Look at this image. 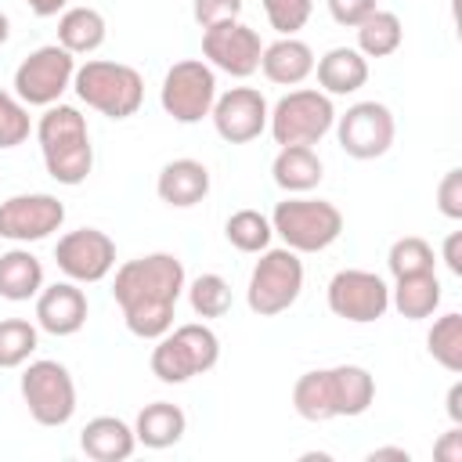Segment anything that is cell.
Here are the masks:
<instances>
[{
  "mask_svg": "<svg viewBox=\"0 0 462 462\" xmlns=\"http://www.w3.org/2000/svg\"><path fill=\"white\" fill-rule=\"evenodd\" d=\"M271 227L285 242V249H292V253H321L343 235V213H339V206H332L325 199L289 195L285 202L274 206Z\"/></svg>",
  "mask_w": 462,
  "mask_h": 462,
  "instance_id": "obj_5",
  "label": "cell"
},
{
  "mask_svg": "<svg viewBox=\"0 0 462 462\" xmlns=\"http://www.w3.org/2000/svg\"><path fill=\"white\" fill-rule=\"evenodd\" d=\"M43 289V263L29 249L0 253V296L11 303H25Z\"/></svg>",
  "mask_w": 462,
  "mask_h": 462,
  "instance_id": "obj_25",
  "label": "cell"
},
{
  "mask_svg": "<svg viewBox=\"0 0 462 462\" xmlns=\"http://www.w3.org/2000/svg\"><path fill=\"white\" fill-rule=\"evenodd\" d=\"M271 217H263L260 209H235L224 224V238L238 249V253H263L271 245Z\"/></svg>",
  "mask_w": 462,
  "mask_h": 462,
  "instance_id": "obj_31",
  "label": "cell"
},
{
  "mask_svg": "<svg viewBox=\"0 0 462 462\" xmlns=\"http://www.w3.org/2000/svg\"><path fill=\"white\" fill-rule=\"evenodd\" d=\"M390 307L408 318V321H422V318H433V310L440 307V282L433 271H422V274H404L397 278V285L390 289Z\"/></svg>",
  "mask_w": 462,
  "mask_h": 462,
  "instance_id": "obj_26",
  "label": "cell"
},
{
  "mask_svg": "<svg viewBox=\"0 0 462 462\" xmlns=\"http://www.w3.org/2000/svg\"><path fill=\"white\" fill-rule=\"evenodd\" d=\"M332 372V397H336V419H357L375 401V379L361 365H336Z\"/></svg>",
  "mask_w": 462,
  "mask_h": 462,
  "instance_id": "obj_24",
  "label": "cell"
},
{
  "mask_svg": "<svg viewBox=\"0 0 462 462\" xmlns=\"http://www.w3.org/2000/svg\"><path fill=\"white\" fill-rule=\"evenodd\" d=\"M433 458L437 462H462V426L451 422V430L433 444Z\"/></svg>",
  "mask_w": 462,
  "mask_h": 462,
  "instance_id": "obj_40",
  "label": "cell"
},
{
  "mask_svg": "<svg viewBox=\"0 0 462 462\" xmlns=\"http://www.w3.org/2000/svg\"><path fill=\"white\" fill-rule=\"evenodd\" d=\"M336 141L350 159H379L390 152L397 137L393 112L383 101H357L343 116H336Z\"/></svg>",
  "mask_w": 462,
  "mask_h": 462,
  "instance_id": "obj_12",
  "label": "cell"
},
{
  "mask_svg": "<svg viewBox=\"0 0 462 462\" xmlns=\"http://www.w3.org/2000/svg\"><path fill=\"white\" fill-rule=\"evenodd\" d=\"M271 177H274V184L282 191L307 195V191H314L321 184L325 166H321V159H318V152L310 144H285V148H278V155L271 162Z\"/></svg>",
  "mask_w": 462,
  "mask_h": 462,
  "instance_id": "obj_22",
  "label": "cell"
},
{
  "mask_svg": "<svg viewBox=\"0 0 462 462\" xmlns=\"http://www.w3.org/2000/svg\"><path fill=\"white\" fill-rule=\"evenodd\" d=\"M267 97L256 87H231L227 94H217L213 101V130L227 141V144H249L267 130Z\"/></svg>",
  "mask_w": 462,
  "mask_h": 462,
  "instance_id": "obj_16",
  "label": "cell"
},
{
  "mask_svg": "<svg viewBox=\"0 0 462 462\" xmlns=\"http://www.w3.org/2000/svg\"><path fill=\"white\" fill-rule=\"evenodd\" d=\"M36 141H40L43 166L58 184L76 188L90 177L94 144H90L87 116H79L76 105H61V101L47 105V112L36 123Z\"/></svg>",
  "mask_w": 462,
  "mask_h": 462,
  "instance_id": "obj_2",
  "label": "cell"
},
{
  "mask_svg": "<svg viewBox=\"0 0 462 462\" xmlns=\"http://www.w3.org/2000/svg\"><path fill=\"white\" fill-rule=\"evenodd\" d=\"M188 430V415L170 404V401H152L137 411V422H134V437L137 444L152 448V451H162V448H173Z\"/></svg>",
  "mask_w": 462,
  "mask_h": 462,
  "instance_id": "obj_23",
  "label": "cell"
},
{
  "mask_svg": "<svg viewBox=\"0 0 462 462\" xmlns=\"http://www.w3.org/2000/svg\"><path fill=\"white\" fill-rule=\"evenodd\" d=\"M25 4H29V11H32L36 18H54L58 11L69 7V0H25Z\"/></svg>",
  "mask_w": 462,
  "mask_h": 462,
  "instance_id": "obj_43",
  "label": "cell"
},
{
  "mask_svg": "<svg viewBox=\"0 0 462 462\" xmlns=\"http://www.w3.org/2000/svg\"><path fill=\"white\" fill-rule=\"evenodd\" d=\"M79 448L94 462H126L137 448L134 426H126L116 415H97L79 430Z\"/></svg>",
  "mask_w": 462,
  "mask_h": 462,
  "instance_id": "obj_20",
  "label": "cell"
},
{
  "mask_svg": "<svg viewBox=\"0 0 462 462\" xmlns=\"http://www.w3.org/2000/svg\"><path fill=\"white\" fill-rule=\"evenodd\" d=\"M184 263L173 253H148L116 271L112 300L137 339H159L173 328V307L184 292Z\"/></svg>",
  "mask_w": 462,
  "mask_h": 462,
  "instance_id": "obj_1",
  "label": "cell"
},
{
  "mask_svg": "<svg viewBox=\"0 0 462 462\" xmlns=\"http://www.w3.org/2000/svg\"><path fill=\"white\" fill-rule=\"evenodd\" d=\"M310 11H314V0H263V14L271 29H278L282 36H296L307 25Z\"/></svg>",
  "mask_w": 462,
  "mask_h": 462,
  "instance_id": "obj_36",
  "label": "cell"
},
{
  "mask_svg": "<svg viewBox=\"0 0 462 462\" xmlns=\"http://www.w3.org/2000/svg\"><path fill=\"white\" fill-rule=\"evenodd\" d=\"M386 267L393 278H404V274H422V271H433L437 267V256H433V245L419 235H404L390 245L386 253Z\"/></svg>",
  "mask_w": 462,
  "mask_h": 462,
  "instance_id": "obj_34",
  "label": "cell"
},
{
  "mask_svg": "<svg viewBox=\"0 0 462 462\" xmlns=\"http://www.w3.org/2000/svg\"><path fill=\"white\" fill-rule=\"evenodd\" d=\"M314 72H318L321 94L343 97L368 83V58L357 47H332L328 54H321L314 61Z\"/></svg>",
  "mask_w": 462,
  "mask_h": 462,
  "instance_id": "obj_19",
  "label": "cell"
},
{
  "mask_svg": "<svg viewBox=\"0 0 462 462\" xmlns=\"http://www.w3.org/2000/svg\"><path fill=\"white\" fill-rule=\"evenodd\" d=\"M184 289H188V303L199 318H224L231 310V285H227V278H220L213 271L191 278V285H184Z\"/></svg>",
  "mask_w": 462,
  "mask_h": 462,
  "instance_id": "obj_32",
  "label": "cell"
},
{
  "mask_svg": "<svg viewBox=\"0 0 462 462\" xmlns=\"http://www.w3.org/2000/svg\"><path fill=\"white\" fill-rule=\"evenodd\" d=\"M159 101H162V112L173 116L177 123H184V126L202 123L217 101V72L202 58L173 61L162 76Z\"/></svg>",
  "mask_w": 462,
  "mask_h": 462,
  "instance_id": "obj_9",
  "label": "cell"
},
{
  "mask_svg": "<svg viewBox=\"0 0 462 462\" xmlns=\"http://www.w3.org/2000/svg\"><path fill=\"white\" fill-rule=\"evenodd\" d=\"M437 209L448 220H462V170H448L437 184Z\"/></svg>",
  "mask_w": 462,
  "mask_h": 462,
  "instance_id": "obj_37",
  "label": "cell"
},
{
  "mask_svg": "<svg viewBox=\"0 0 462 462\" xmlns=\"http://www.w3.org/2000/svg\"><path fill=\"white\" fill-rule=\"evenodd\" d=\"M29 105H22L14 94L0 90V148H18L29 137Z\"/></svg>",
  "mask_w": 462,
  "mask_h": 462,
  "instance_id": "obj_35",
  "label": "cell"
},
{
  "mask_svg": "<svg viewBox=\"0 0 462 462\" xmlns=\"http://www.w3.org/2000/svg\"><path fill=\"white\" fill-rule=\"evenodd\" d=\"M328 4V14H332V22H339V25H361L372 11H375V0H325Z\"/></svg>",
  "mask_w": 462,
  "mask_h": 462,
  "instance_id": "obj_39",
  "label": "cell"
},
{
  "mask_svg": "<svg viewBox=\"0 0 462 462\" xmlns=\"http://www.w3.org/2000/svg\"><path fill=\"white\" fill-rule=\"evenodd\" d=\"M303 292V260L292 249H263L249 285H245V303L253 314L260 318H274L282 310H289Z\"/></svg>",
  "mask_w": 462,
  "mask_h": 462,
  "instance_id": "obj_6",
  "label": "cell"
},
{
  "mask_svg": "<svg viewBox=\"0 0 462 462\" xmlns=\"http://www.w3.org/2000/svg\"><path fill=\"white\" fill-rule=\"evenodd\" d=\"M444 404H448V419H451L455 426H462V383H458V379L451 383V390H448V401H444Z\"/></svg>",
  "mask_w": 462,
  "mask_h": 462,
  "instance_id": "obj_42",
  "label": "cell"
},
{
  "mask_svg": "<svg viewBox=\"0 0 462 462\" xmlns=\"http://www.w3.org/2000/svg\"><path fill=\"white\" fill-rule=\"evenodd\" d=\"M155 195L173 209H191L209 195V170L199 159H170L155 177Z\"/></svg>",
  "mask_w": 462,
  "mask_h": 462,
  "instance_id": "obj_18",
  "label": "cell"
},
{
  "mask_svg": "<svg viewBox=\"0 0 462 462\" xmlns=\"http://www.w3.org/2000/svg\"><path fill=\"white\" fill-rule=\"evenodd\" d=\"M336 123V108L332 97L310 87L289 90L285 97H278V105L267 116V130L274 137V144H318Z\"/></svg>",
  "mask_w": 462,
  "mask_h": 462,
  "instance_id": "obj_7",
  "label": "cell"
},
{
  "mask_svg": "<svg viewBox=\"0 0 462 462\" xmlns=\"http://www.w3.org/2000/svg\"><path fill=\"white\" fill-rule=\"evenodd\" d=\"M202 54H206V65L209 69H220L235 79H245L260 69V54H263V43H260V32L249 29L245 22H217L209 29H202Z\"/></svg>",
  "mask_w": 462,
  "mask_h": 462,
  "instance_id": "obj_14",
  "label": "cell"
},
{
  "mask_svg": "<svg viewBox=\"0 0 462 462\" xmlns=\"http://www.w3.org/2000/svg\"><path fill=\"white\" fill-rule=\"evenodd\" d=\"M18 390L32 422L40 426H65L76 415V383L61 361H51V357L29 361Z\"/></svg>",
  "mask_w": 462,
  "mask_h": 462,
  "instance_id": "obj_8",
  "label": "cell"
},
{
  "mask_svg": "<svg viewBox=\"0 0 462 462\" xmlns=\"http://www.w3.org/2000/svg\"><path fill=\"white\" fill-rule=\"evenodd\" d=\"M426 350L451 375L462 372V314L458 310H448V314H440L433 321V328L426 336Z\"/></svg>",
  "mask_w": 462,
  "mask_h": 462,
  "instance_id": "obj_30",
  "label": "cell"
},
{
  "mask_svg": "<svg viewBox=\"0 0 462 462\" xmlns=\"http://www.w3.org/2000/svg\"><path fill=\"white\" fill-rule=\"evenodd\" d=\"M440 256H444L448 271H451L455 278H462V231H451V235L444 238V245H440Z\"/></svg>",
  "mask_w": 462,
  "mask_h": 462,
  "instance_id": "obj_41",
  "label": "cell"
},
{
  "mask_svg": "<svg viewBox=\"0 0 462 462\" xmlns=\"http://www.w3.org/2000/svg\"><path fill=\"white\" fill-rule=\"evenodd\" d=\"M217 361H220V339L202 321L177 325V328L162 332L148 357L152 375L166 386H180L195 375H206L209 368H217Z\"/></svg>",
  "mask_w": 462,
  "mask_h": 462,
  "instance_id": "obj_4",
  "label": "cell"
},
{
  "mask_svg": "<svg viewBox=\"0 0 462 462\" xmlns=\"http://www.w3.org/2000/svg\"><path fill=\"white\" fill-rule=\"evenodd\" d=\"M325 300H328V310L336 318L354 321V325H368L390 310V285L375 271L343 267L328 278Z\"/></svg>",
  "mask_w": 462,
  "mask_h": 462,
  "instance_id": "obj_11",
  "label": "cell"
},
{
  "mask_svg": "<svg viewBox=\"0 0 462 462\" xmlns=\"http://www.w3.org/2000/svg\"><path fill=\"white\" fill-rule=\"evenodd\" d=\"M72 90L87 108H94L108 119H130L144 101L141 72L134 65L105 61V58H90V61L76 65Z\"/></svg>",
  "mask_w": 462,
  "mask_h": 462,
  "instance_id": "obj_3",
  "label": "cell"
},
{
  "mask_svg": "<svg viewBox=\"0 0 462 462\" xmlns=\"http://www.w3.org/2000/svg\"><path fill=\"white\" fill-rule=\"evenodd\" d=\"M383 458L408 462V458H411V451H408V448H372V451H368V462H383Z\"/></svg>",
  "mask_w": 462,
  "mask_h": 462,
  "instance_id": "obj_44",
  "label": "cell"
},
{
  "mask_svg": "<svg viewBox=\"0 0 462 462\" xmlns=\"http://www.w3.org/2000/svg\"><path fill=\"white\" fill-rule=\"evenodd\" d=\"M354 29H357V51L365 58H390L401 47V40H404L401 18L393 11H379V7L361 25H354Z\"/></svg>",
  "mask_w": 462,
  "mask_h": 462,
  "instance_id": "obj_29",
  "label": "cell"
},
{
  "mask_svg": "<svg viewBox=\"0 0 462 462\" xmlns=\"http://www.w3.org/2000/svg\"><path fill=\"white\" fill-rule=\"evenodd\" d=\"M40 343L36 325L25 318H4L0 321V368H22Z\"/></svg>",
  "mask_w": 462,
  "mask_h": 462,
  "instance_id": "obj_33",
  "label": "cell"
},
{
  "mask_svg": "<svg viewBox=\"0 0 462 462\" xmlns=\"http://www.w3.org/2000/svg\"><path fill=\"white\" fill-rule=\"evenodd\" d=\"M7 36H11V18H7L4 11H0V47L7 43Z\"/></svg>",
  "mask_w": 462,
  "mask_h": 462,
  "instance_id": "obj_45",
  "label": "cell"
},
{
  "mask_svg": "<svg viewBox=\"0 0 462 462\" xmlns=\"http://www.w3.org/2000/svg\"><path fill=\"white\" fill-rule=\"evenodd\" d=\"M58 271L76 285H94L112 274L116 267V242L97 227H76L58 238L54 245Z\"/></svg>",
  "mask_w": 462,
  "mask_h": 462,
  "instance_id": "obj_13",
  "label": "cell"
},
{
  "mask_svg": "<svg viewBox=\"0 0 462 462\" xmlns=\"http://www.w3.org/2000/svg\"><path fill=\"white\" fill-rule=\"evenodd\" d=\"M292 408L307 422H328L336 419V397H332V372L310 368L292 383Z\"/></svg>",
  "mask_w": 462,
  "mask_h": 462,
  "instance_id": "obj_28",
  "label": "cell"
},
{
  "mask_svg": "<svg viewBox=\"0 0 462 462\" xmlns=\"http://www.w3.org/2000/svg\"><path fill=\"white\" fill-rule=\"evenodd\" d=\"M72 76H76V54H69L61 43L36 47L14 69V97L22 105L47 108L72 87Z\"/></svg>",
  "mask_w": 462,
  "mask_h": 462,
  "instance_id": "obj_10",
  "label": "cell"
},
{
  "mask_svg": "<svg viewBox=\"0 0 462 462\" xmlns=\"http://www.w3.org/2000/svg\"><path fill=\"white\" fill-rule=\"evenodd\" d=\"M260 72L278 87H300L314 72V51L296 36H278L260 54Z\"/></svg>",
  "mask_w": 462,
  "mask_h": 462,
  "instance_id": "obj_21",
  "label": "cell"
},
{
  "mask_svg": "<svg viewBox=\"0 0 462 462\" xmlns=\"http://www.w3.org/2000/svg\"><path fill=\"white\" fill-rule=\"evenodd\" d=\"M108 36L105 14L94 7H69L58 18V43L69 54H94Z\"/></svg>",
  "mask_w": 462,
  "mask_h": 462,
  "instance_id": "obj_27",
  "label": "cell"
},
{
  "mask_svg": "<svg viewBox=\"0 0 462 462\" xmlns=\"http://www.w3.org/2000/svg\"><path fill=\"white\" fill-rule=\"evenodd\" d=\"M242 4L245 0H195L191 4V14H195V22L202 29H209L217 22H235L242 14Z\"/></svg>",
  "mask_w": 462,
  "mask_h": 462,
  "instance_id": "obj_38",
  "label": "cell"
},
{
  "mask_svg": "<svg viewBox=\"0 0 462 462\" xmlns=\"http://www.w3.org/2000/svg\"><path fill=\"white\" fill-rule=\"evenodd\" d=\"M87 292L69 278L36 292V325L51 336H76L87 325Z\"/></svg>",
  "mask_w": 462,
  "mask_h": 462,
  "instance_id": "obj_17",
  "label": "cell"
},
{
  "mask_svg": "<svg viewBox=\"0 0 462 462\" xmlns=\"http://www.w3.org/2000/svg\"><path fill=\"white\" fill-rule=\"evenodd\" d=\"M61 224H65V206L47 191L11 195L0 202V238L7 242H40L54 235Z\"/></svg>",
  "mask_w": 462,
  "mask_h": 462,
  "instance_id": "obj_15",
  "label": "cell"
}]
</instances>
